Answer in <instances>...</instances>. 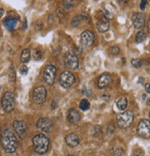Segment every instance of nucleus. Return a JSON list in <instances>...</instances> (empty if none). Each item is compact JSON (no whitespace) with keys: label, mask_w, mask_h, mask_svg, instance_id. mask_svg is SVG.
Masks as SVG:
<instances>
[{"label":"nucleus","mask_w":150,"mask_h":156,"mask_svg":"<svg viewBox=\"0 0 150 156\" xmlns=\"http://www.w3.org/2000/svg\"><path fill=\"white\" fill-rule=\"evenodd\" d=\"M1 144L8 153H13L17 151L18 146V140L17 134L12 129H6L1 135Z\"/></svg>","instance_id":"f257e3e1"},{"label":"nucleus","mask_w":150,"mask_h":156,"mask_svg":"<svg viewBox=\"0 0 150 156\" xmlns=\"http://www.w3.org/2000/svg\"><path fill=\"white\" fill-rule=\"evenodd\" d=\"M32 145L34 151L39 154H44L49 149L50 140L44 134H37L32 139Z\"/></svg>","instance_id":"f03ea898"},{"label":"nucleus","mask_w":150,"mask_h":156,"mask_svg":"<svg viewBox=\"0 0 150 156\" xmlns=\"http://www.w3.org/2000/svg\"><path fill=\"white\" fill-rule=\"evenodd\" d=\"M134 116L131 110H127L121 114H119L116 118V121L118 124V127L120 129H127L132 125L134 121Z\"/></svg>","instance_id":"7ed1b4c3"},{"label":"nucleus","mask_w":150,"mask_h":156,"mask_svg":"<svg viewBox=\"0 0 150 156\" xmlns=\"http://www.w3.org/2000/svg\"><path fill=\"white\" fill-rule=\"evenodd\" d=\"M16 105V100H15V95L12 92H6L2 97L1 99V107L4 109L5 112H11L15 108Z\"/></svg>","instance_id":"20e7f679"},{"label":"nucleus","mask_w":150,"mask_h":156,"mask_svg":"<svg viewBox=\"0 0 150 156\" xmlns=\"http://www.w3.org/2000/svg\"><path fill=\"white\" fill-rule=\"evenodd\" d=\"M47 97V91L44 87L42 85H39V87H35L32 94V99L33 102L37 105H41L45 102Z\"/></svg>","instance_id":"39448f33"},{"label":"nucleus","mask_w":150,"mask_h":156,"mask_svg":"<svg viewBox=\"0 0 150 156\" xmlns=\"http://www.w3.org/2000/svg\"><path fill=\"white\" fill-rule=\"evenodd\" d=\"M56 77V68L52 64H48L43 72V80L47 84L53 85L55 82Z\"/></svg>","instance_id":"423d86ee"},{"label":"nucleus","mask_w":150,"mask_h":156,"mask_svg":"<svg viewBox=\"0 0 150 156\" xmlns=\"http://www.w3.org/2000/svg\"><path fill=\"white\" fill-rule=\"evenodd\" d=\"M76 77L75 75L69 71H64L59 77V84L64 88H68L75 83Z\"/></svg>","instance_id":"0eeeda50"},{"label":"nucleus","mask_w":150,"mask_h":156,"mask_svg":"<svg viewBox=\"0 0 150 156\" xmlns=\"http://www.w3.org/2000/svg\"><path fill=\"white\" fill-rule=\"evenodd\" d=\"M137 133L144 139L150 138V121L148 119H144L139 122L137 126Z\"/></svg>","instance_id":"6e6552de"},{"label":"nucleus","mask_w":150,"mask_h":156,"mask_svg":"<svg viewBox=\"0 0 150 156\" xmlns=\"http://www.w3.org/2000/svg\"><path fill=\"white\" fill-rule=\"evenodd\" d=\"M13 129H14V132L21 139H24L28 132L27 124L23 120H15L13 122Z\"/></svg>","instance_id":"1a4fd4ad"},{"label":"nucleus","mask_w":150,"mask_h":156,"mask_svg":"<svg viewBox=\"0 0 150 156\" xmlns=\"http://www.w3.org/2000/svg\"><path fill=\"white\" fill-rule=\"evenodd\" d=\"M64 63H66V65L68 68L73 69V70H77L79 67L78 58H77V55L71 51H68L66 53V57H64Z\"/></svg>","instance_id":"9d476101"},{"label":"nucleus","mask_w":150,"mask_h":156,"mask_svg":"<svg viewBox=\"0 0 150 156\" xmlns=\"http://www.w3.org/2000/svg\"><path fill=\"white\" fill-rule=\"evenodd\" d=\"M36 126L43 132H51L53 129V121L48 118H41L37 121Z\"/></svg>","instance_id":"9b49d317"},{"label":"nucleus","mask_w":150,"mask_h":156,"mask_svg":"<svg viewBox=\"0 0 150 156\" xmlns=\"http://www.w3.org/2000/svg\"><path fill=\"white\" fill-rule=\"evenodd\" d=\"M145 20H146V17H145V15L142 13H134L132 16L133 25L134 27L137 29H140L144 27Z\"/></svg>","instance_id":"f8f14e48"},{"label":"nucleus","mask_w":150,"mask_h":156,"mask_svg":"<svg viewBox=\"0 0 150 156\" xmlns=\"http://www.w3.org/2000/svg\"><path fill=\"white\" fill-rule=\"evenodd\" d=\"M94 42V34L90 31L82 32L80 36V42L83 46H90Z\"/></svg>","instance_id":"ddd939ff"},{"label":"nucleus","mask_w":150,"mask_h":156,"mask_svg":"<svg viewBox=\"0 0 150 156\" xmlns=\"http://www.w3.org/2000/svg\"><path fill=\"white\" fill-rule=\"evenodd\" d=\"M110 28V21L107 18H105L104 16L99 19L97 22V29L99 32L104 33L106 32Z\"/></svg>","instance_id":"4468645a"},{"label":"nucleus","mask_w":150,"mask_h":156,"mask_svg":"<svg viewBox=\"0 0 150 156\" xmlns=\"http://www.w3.org/2000/svg\"><path fill=\"white\" fill-rule=\"evenodd\" d=\"M66 142L69 147L74 148V147L78 146L79 142H80V140H79V137L77 134L70 133L66 137Z\"/></svg>","instance_id":"2eb2a0df"},{"label":"nucleus","mask_w":150,"mask_h":156,"mask_svg":"<svg viewBox=\"0 0 150 156\" xmlns=\"http://www.w3.org/2000/svg\"><path fill=\"white\" fill-rule=\"evenodd\" d=\"M112 76L110 74H103L101 75V77L99 78L98 81V85L99 88H105L110 85V84L112 83Z\"/></svg>","instance_id":"dca6fc26"},{"label":"nucleus","mask_w":150,"mask_h":156,"mask_svg":"<svg viewBox=\"0 0 150 156\" xmlns=\"http://www.w3.org/2000/svg\"><path fill=\"white\" fill-rule=\"evenodd\" d=\"M67 119L69 123L71 124H76L79 121V119H80V115L79 113L77 111L75 108H72L70 109L68 111V115H67Z\"/></svg>","instance_id":"f3484780"},{"label":"nucleus","mask_w":150,"mask_h":156,"mask_svg":"<svg viewBox=\"0 0 150 156\" xmlns=\"http://www.w3.org/2000/svg\"><path fill=\"white\" fill-rule=\"evenodd\" d=\"M18 24V19L14 17H8L6 19L4 20V25L8 29L9 31H13V29L16 28Z\"/></svg>","instance_id":"a211bd4d"},{"label":"nucleus","mask_w":150,"mask_h":156,"mask_svg":"<svg viewBox=\"0 0 150 156\" xmlns=\"http://www.w3.org/2000/svg\"><path fill=\"white\" fill-rule=\"evenodd\" d=\"M116 106H117V108L118 109L120 110H124L126 108H127V106H128V100L126 97H122V98H120L117 103H116Z\"/></svg>","instance_id":"6ab92c4d"},{"label":"nucleus","mask_w":150,"mask_h":156,"mask_svg":"<svg viewBox=\"0 0 150 156\" xmlns=\"http://www.w3.org/2000/svg\"><path fill=\"white\" fill-rule=\"evenodd\" d=\"M31 59V51L29 49H25L23 50V52L21 53V60L23 63H26L29 61Z\"/></svg>","instance_id":"aec40b11"},{"label":"nucleus","mask_w":150,"mask_h":156,"mask_svg":"<svg viewBox=\"0 0 150 156\" xmlns=\"http://www.w3.org/2000/svg\"><path fill=\"white\" fill-rule=\"evenodd\" d=\"M112 156H125V152L121 147H114L111 151Z\"/></svg>","instance_id":"412c9836"},{"label":"nucleus","mask_w":150,"mask_h":156,"mask_svg":"<svg viewBox=\"0 0 150 156\" xmlns=\"http://www.w3.org/2000/svg\"><path fill=\"white\" fill-rule=\"evenodd\" d=\"M90 108V103L88 102V99H82L81 102L79 103V108H80L82 111H87Z\"/></svg>","instance_id":"4be33fe9"},{"label":"nucleus","mask_w":150,"mask_h":156,"mask_svg":"<svg viewBox=\"0 0 150 156\" xmlns=\"http://www.w3.org/2000/svg\"><path fill=\"white\" fill-rule=\"evenodd\" d=\"M146 38H147L146 32L143 31H140L136 36V42L137 43H141V42H143L145 41V40H146Z\"/></svg>","instance_id":"5701e85b"},{"label":"nucleus","mask_w":150,"mask_h":156,"mask_svg":"<svg viewBox=\"0 0 150 156\" xmlns=\"http://www.w3.org/2000/svg\"><path fill=\"white\" fill-rule=\"evenodd\" d=\"M8 80H9V83H15V81H16V72H15V69L14 67L10 66V68H9V74H8Z\"/></svg>","instance_id":"b1692460"},{"label":"nucleus","mask_w":150,"mask_h":156,"mask_svg":"<svg viewBox=\"0 0 150 156\" xmlns=\"http://www.w3.org/2000/svg\"><path fill=\"white\" fill-rule=\"evenodd\" d=\"M32 55H33L34 60H36V61H39V60H41L42 58V52L41 50L39 49H35L32 52Z\"/></svg>","instance_id":"393cba45"},{"label":"nucleus","mask_w":150,"mask_h":156,"mask_svg":"<svg viewBox=\"0 0 150 156\" xmlns=\"http://www.w3.org/2000/svg\"><path fill=\"white\" fill-rule=\"evenodd\" d=\"M131 63L134 68H141L143 65V61L140 59H132Z\"/></svg>","instance_id":"a878e982"},{"label":"nucleus","mask_w":150,"mask_h":156,"mask_svg":"<svg viewBox=\"0 0 150 156\" xmlns=\"http://www.w3.org/2000/svg\"><path fill=\"white\" fill-rule=\"evenodd\" d=\"M82 19H83V18H82V15H79V16H76V17L73 18V20H72V22H71L72 26L77 27V25H78V23L80 22Z\"/></svg>","instance_id":"bb28decb"},{"label":"nucleus","mask_w":150,"mask_h":156,"mask_svg":"<svg viewBox=\"0 0 150 156\" xmlns=\"http://www.w3.org/2000/svg\"><path fill=\"white\" fill-rule=\"evenodd\" d=\"M110 51H111V53L112 55H117L120 52V49L117 46H113V47H112L111 49H110Z\"/></svg>","instance_id":"cd10ccee"},{"label":"nucleus","mask_w":150,"mask_h":156,"mask_svg":"<svg viewBox=\"0 0 150 156\" xmlns=\"http://www.w3.org/2000/svg\"><path fill=\"white\" fill-rule=\"evenodd\" d=\"M28 71H29V69H28V67L26 66V65H22V66L19 68V73H21V74H23V75L27 74Z\"/></svg>","instance_id":"c85d7f7f"},{"label":"nucleus","mask_w":150,"mask_h":156,"mask_svg":"<svg viewBox=\"0 0 150 156\" xmlns=\"http://www.w3.org/2000/svg\"><path fill=\"white\" fill-rule=\"evenodd\" d=\"M63 6H64V7L66 8V9H70V8L72 7L73 4H72L71 1H64L63 2Z\"/></svg>","instance_id":"c756f323"},{"label":"nucleus","mask_w":150,"mask_h":156,"mask_svg":"<svg viewBox=\"0 0 150 156\" xmlns=\"http://www.w3.org/2000/svg\"><path fill=\"white\" fill-rule=\"evenodd\" d=\"M134 156H143L144 155V152H143V150L142 149H136L134 150Z\"/></svg>","instance_id":"7c9ffc66"},{"label":"nucleus","mask_w":150,"mask_h":156,"mask_svg":"<svg viewBox=\"0 0 150 156\" xmlns=\"http://www.w3.org/2000/svg\"><path fill=\"white\" fill-rule=\"evenodd\" d=\"M147 6V1H146V0H143V1H141V3H140V8H141L142 10H144Z\"/></svg>","instance_id":"2f4dec72"},{"label":"nucleus","mask_w":150,"mask_h":156,"mask_svg":"<svg viewBox=\"0 0 150 156\" xmlns=\"http://www.w3.org/2000/svg\"><path fill=\"white\" fill-rule=\"evenodd\" d=\"M113 131H114V128H113V126H112V124H111L108 127V129H107V134H112L113 133Z\"/></svg>","instance_id":"473e14b6"},{"label":"nucleus","mask_w":150,"mask_h":156,"mask_svg":"<svg viewBox=\"0 0 150 156\" xmlns=\"http://www.w3.org/2000/svg\"><path fill=\"white\" fill-rule=\"evenodd\" d=\"M51 108H52V109H53V110L56 109V108H57V103H56L55 101H54V100H53V101H52Z\"/></svg>","instance_id":"72a5a7b5"},{"label":"nucleus","mask_w":150,"mask_h":156,"mask_svg":"<svg viewBox=\"0 0 150 156\" xmlns=\"http://www.w3.org/2000/svg\"><path fill=\"white\" fill-rule=\"evenodd\" d=\"M145 89L147 93H150V84H145Z\"/></svg>","instance_id":"f704fd0d"},{"label":"nucleus","mask_w":150,"mask_h":156,"mask_svg":"<svg viewBox=\"0 0 150 156\" xmlns=\"http://www.w3.org/2000/svg\"><path fill=\"white\" fill-rule=\"evenodd\" d=\"M4 14H5V10L3 8H0V18H2L4 16Z\"/></svg>","instance_id":"c9c22d12"},{"label":"nucleus","mask_w":150,"mask_h":156,"mask_svg":"<svg viewBox=\"0 0 150 156\" xmlns=\"http://www.w3.org/2000/svg\"><path fill=\"white\" fill-rule=\"evenodd\" d=\"M147 29H148V32L150 33V19H149L148 22H147Z\"/></svg>","instance_id":"e433bc0d"},{"label":"nucleus","mask_w":150,"mask_h":156,"mask_svg":"<svg viewBox=\"0 0 150 156\" xmlns=\"http://www.w3.org/2000/svg\"><path fill=\"white\" fill-rule=\"evenodd\" d=\"M147 106H150V98H148V99H147Z\"/></svg>","instance_id":"4c0bfd02"},{"label":"nucleus","mask_w":150,"mask_h":156,"mask_svg":"<svg viewBox=\"0 0 150 156\" xmlns=\"http://www.w3.org/2000/svg\"><path fill=\"white\" fill-rule=\"evenodd\" d=\"M67 156H74V155H67Z\"/></svg>","instance_id":"58836bf2"},{"label":"nucleus","mask_w":150,"mask_h":156,"mask_svg":"<svg viewBox=\"0 0 150 156\" xmlns=\"http://www.w3.org/2000/svg\"><path fill=\"white\" fill-rule=\"evenodd\" d=\"M149 117H150V112H149Z\"/></svg>","instance_id":"ea45409f"},{"label":"nucleus","mask_w":150,"mask_h":156,"mask_svg":"<svg viewBox=\"0 0 150 156\" xmlns=\"http://www.w3.org/2000/svg\"><path fill=\"white\" fill-rule=\"evenodd\" d=\"M149 156H150V154H149Z\"/></svg>","instance_id":"a19ab883"}]
</instances>
